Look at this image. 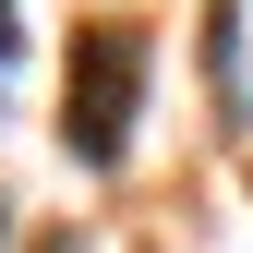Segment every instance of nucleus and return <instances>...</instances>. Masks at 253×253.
<instances>
[{
	"mask_svg": "<svg viewBox=\"0 0 253 253\" xmlns=\"http://www.w3.org/2000/svg\"><path fill=\"white\" fill-rule=\"evenodd\" d=\"M133 109H145V37L133 24H84L73 73H60V145L84 169H121L133 157Z\"/></svg>",
	"mask_w": 253,
	"mask_h": 253,
	"instance_id": "1",
	"label": "nucleus"
},
{
	"mask_svg": "<svg viewBox=\"0 0 253 253\" xmlns=\"http://www.w3.org/2000/svg\"><path fill=\"white\" fill-rule=\"evenodd\" d=\"M12 48H24V24H12V0H0V73H12Z\"/></svg>",
	"mask_w": 253,
	"mask_h": 253,
	"instance_id": "2",
	"label": "nucleus"
}]
</instances>
